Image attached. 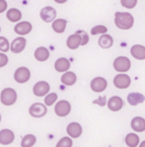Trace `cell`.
<instances>
[{"mask_svg":"<svg viewBox=\"0 0 145 147\" xmlns=\"http://www.w3.org/2000/svg\"><path fill=\"white\" fill-rule=\"evenodd\" d=\"M133 17L127 12H117L115 15V26L121 30H128L133 26Z\"/></svg>","mask_w":145,"mask_h":147,"instance_id":"1","label":"cell"},{"mask_svg":"<svg viewBox=\"0 0 145 147\" xmlns=\"http://www.w3.org/2000/svg\"><path fill=\"white\" fill-rule=\"evenodd\" d=\"M18 95L15 89L10 87L4 88L1 91L0 94V102H1L2 105L6 106V107H10L13 106L17 102Z\"/></svg>","mask_w":145,"mask_h":147,"instance_id":"2","label":"cell"},{"mask_svg":"<svg viewBox=\"0 0 145 147\" xmlns=\"http://www.w3.org/2000/svg\"><path fill=\"white\" fill-rule=\"evenodd\" d=\"M71 112V105L68 101L66 100H60L56 102L55 107H54V113L56 116L63 117L68 116Z\"/></svg>","mask_w":145,"mask_h":147,"instance_id":"3","label":"cell"},{"mask_svg":"<svg viewBox=\"0 0 145 147\" xmlns=\"http://www.w3.org/2000/svg\"><path fill=\"white\" fill-rule=\"evenodd\" d=\"M31 78V71L29 68L25 66L19 67L16 69L14 73V80L19 84H25L27 83Z\"/></svg>","mask_w":145,"mask_h":147,"instance_id":"4","label":"cell"},{"mask_svg":"<svg viewBox=\"0 0 145 147\" xmlns=\"http://www.w3.org/2000/svg\"><path fill=\"white\" fill-rule=\"evenodd\" d=\"M47 106L42 103H34L29 108V114H30V116L33 117H37V119L45 117L47 115Z\"/></svg>","mask_w":145,"mask_h":147,"instance_id":"5","label":"cell"},{"mask_svg":"<svg viewBox=\"0 0 145 147\" xmlns=\"http://www.w3.org/2000/svg\"><path fill=\"white\" fill-rule=\"evenodd\" d=\"M131 66L130 60L126 56H119L114 61V68L119 72L128 71Z\"/></svg>","mask_w":145,"mask_h":147,"instance_id":"6","label":"cell"},{"mask_svg":"<svg viewBox=\"0 0 145 147\" xmlns=\"http://www.w3.org/2000/svg\"><path fill=\"white\" fill-rule=\"evenodd\" d=\"M51 86L47 81H38L33 87V93L36 97H44L49 94Z\"/></svg>","mask_w":145,"mask_h":147,"instance_id":"7","label":"cell"},{"mask_svg":"<svg viewBox=\"0 0 145 147\" xmlns=\"http://www.w3.org/2000/svg\"><path fill=\"white\" fill-rule=\"evenodd\" d=\"M131 83V79L126 74H117L114 78V85L119 89H126L129 87Z\"/></svg>","mask_w":145,"mask_h":147,"instance_id":"8","label":"cell"},{"mask_svg":"<svg viewBox=\"0 0 145 147\" xmlns=\"http://www.w3.org/2000/svg\"><path fill=\"white\" fill-rule=\"evenodd\" d=\"M40 19L46 23H49L55 20L56 17V11L55 9L53 8L51 6H47V7L42 8L40 12Z\"/></svg>","mask_w":145,"mask_h":147,"instance_id":"9","label":"cell"},{"mask_svg":"<svg viewBox=\"0 0 145 147\" xmlns=\"http://www.w3.org/2000/svg\"><path fill=\"white\" fill-rule=\"evenodd\" d=\"M15 140V133L9 128H4L0 130V144L9 145Z\"/></svg>","mask_w":145,"mask_h":147,"instance_id":"10","label":"cell"},{"mask_svg":"<svg viewBox=\"0 0 145 147\" xmlns=\"http://www.w3.org/2000/svg\"><path fill=\"white\" fill-rule=\"evenodd\" d=\"M91 89L96 93H100V92H103L106 90L108 86V82L105 78L103 77H96L91 81Z\"/></svg>","mask_w":145,"mask_h":147,"instance_id":"11","label":"cell"},{"mask_svg":"<svg viewBox=\"0 0 145 147\" xmlns=\"http://www.w3.org/2000/svg\"><path fill=\"white\" fill-rule=\"evenodd\" d=\"M66 132L70 138H78L82 134V126L78 123H70L66 127Z\"/></svg>","mask_w":145,"mask_h":147,"instance_id":"12","label":"cell"},{"mask_svg":"<svg viewBox=\"0 0 145 147\" xmlns=\"http://www.w3.org/2000/svg\"><path fill=\"white\" fill-rule=\"evenodd\" d=\"M27 40L24 37H19L15 39L10 44V49L13 53H20L25 49L26 47Z\"/></svg>","mask_w":145,"mask_h":147,"instance_id":"13","label":"cell"},{"mask_svg":"<svg viewBox=\"0 0 145 147\" xmlns=\"http://www.w3.org/2000/svg\"><path fill=\"white\" fill-rule=\"evenodd\" d=\"M32 30H33V26H32V24L28 21L19 22V23H17V25L14 27L15 33L20 36L28 35V34L31 33Z\"/></svg>","mask_w":145,"mask_h":147,"instance_id":"14","label":"cell"},{"mask_svg":"<svg viewBox=\"0 0 145 147\" xmlns=\"http://www.w3.org/2000/svg\"><path fill=\"white\" fill-rule=\"evenodd\" d=\"M124 106L123 100L119 96H113L110 100L108 101V108L113 112H117L121 110Z\"/></svg>","mask_w":145,"mask_h":147,"instance_id":"15","label":"cell"},{"mask_svg":"<svg viewBox=\"0 0 145 147\" xmlns=\"http://www.w3.org/2000/svg\"><path fill=\"white\" fill-rule=\"evenodd\" d=\"M131 128L136 132L145 131V119L141 117H135L130 123Z\"/></svg>","mask_w":145,"mask_h":147,"instance_id":"16","label":"cell"},{"mask_svg":"<svg viewBox=\"0 0 145 147\" xmlns=\"http://www.w3.org/2000/svg\"><path fill=\"white\" fill-rule=\"evenodd\" d=\"M130 53L136 59L143 60L145 59V47L141 46V45H134L131 47Z\"/></svg>","mask_w":145,"mask_h":147,"instance_id":"17","label":"cell"},{"mask_svg":"<svg viewBox=\"0 0 145 147\" xmlns=\"http://www.w3.org/2000/svg\"><path fill=\"white\" fill-rule=\"evenodd\" d=\"M70 68V62L67 58L60 57L54 62V69L57 72H66Z\"/></svg>","mask_w":145,"mask_h":147,"instance_id":"18","label":"cell"},{"mask_svg":"<svg viewBox=\"0 0 145 147\" xmlns=\"http://www.w3.org/2000/svg\"><path fill=\"white\" fill-rule=\"evenodd\" d=\"M60 81H61V83L64 84L65 86H72L76 83L77 76L74 72L66 71V72H64V74H63L62 76H61Z\"/></svg>","mask_w":145,"mask_h":147,"instance_id":"19","label":"cell"},{"mask_svg":"<svg viewBox=\"0 0 145 147\" xmlns=\"http://www.w3.org/2000/svg\"><path fill=\"white\" fill-rule=\"evenodd\" d=\"M34 56H35V58L38 60V61H40V62L46 61V60L49 59V51L47 47H40L35 51Z\"/></svg>","mask_w":145,"mask_h":147,"instance_id":"20","label":"cell"},{"mask_svg":"<svg viewBox=\"0 0 145 147\" xmlns=\"http://www.w3.org/2000/svg\"><path fill=\"white\" fill-rule=\"evenodd\" d=\"M66 46L70 49H76L79 46H81V37L78 34H73L69 36L66 40Z\"/></svg>","mask_w":145,"mask_h":147,"instance_id":"21","label":"cell"},{"mask_svg":"<svg viewBox=\"0 0 145 147\" xmlns=\"http://www.w3.org/2000/svg\"><path fill=\"white\" fill-rule=\"evenodd\" d=\"M145 101V97L143 94L140 93H130L127 96V102L131 106H136Z\"/></svg>","mask_w":145,"mask_h":147,"instance_id":"22","label":"cell"},{"mask_svg":"<svg viewBox=\"0 0 145 147\" xmlns=\"http://www.w3.org/2000/svg\"><path fill=\"white\" fill-rule=\"evenodd\" d=\"M6 17L10 22L15 23V22H19L22 19V13L17 8H11L6 13Z\"/></svg>","mask_w":145,"mask_h":147,"instance_id":"23","label":"cell"},{"mask_svg":"<svg viewBox=\"0 0 145 147\" xmlns=\"http://www.w3.org/2000/svg\"><path fill=\"white\" fill-rule=\"evenodd\" d=\"M66 24H67V21L64 19H56L54 20L53 22V31L57 34H62L63 32L65 31V28H66Z\"/></svg>","mask_w":145,"mask_h":147,"instance_id":"24","label":"cell"},{"mask_svg":"<svg viewBox=\"0 0 145 147\" xmlns=\"http://www.w3.org/2000/svg\"><path fill=\"white\" fill-rule=\"evenodd\" d=\"M98 44L103 49H110L113 46V44H114V40H113V38L110 35H103L100 37Z\"/></svg>","mask_w":145,"mask_h":147,"instance_id":"25","label":"cell"},{"mask_svg":"<svg viewBox=\"0 0 145 147\" xmlns=\"http://www.w3.org/2000/svg\"><path fill=\"white\" fill-rule=\"evenodd\" d=\"M139 136L136 133H128L125 136V144L128 147H137L139 145Z\"/></svg>","mask_w":145,"mask_h":147,"instance_id":"26","label":"cell"},{"mask_svg":"<svg viewBox=\"0 0 145 147\" xmlns=\"http://www.w3.org/2000/svg\"><path fill=\"white\" fill-rule=\"evenodd\" d=\"M37 142V137L34 134H27L22 138L21 147H33Z\"/></svg>","mask_w":145,"mask_h":147,"instance_id":"27","label":"cell"},{"mask_svg":"<svg viewBox=\"0 0 145 147\" xmlns=\"http://www.w3.org/2000/svg\"><path fill=\"white\" fill-rule=\"evenodd\" d=\"M57 98H58V96L56 93H49L45 96V100H44L45 105H46L47 107H51V106H53L56 103Z\"/></svg>","mask_w":145,"mask_h":147,"instance_id":"28","label":"cell"},{"mask_svg":"<svg viewBox=\"0 0 145 147\" xmlns=\"http://www.w3.org/2000/svg\"><path fill=\"white\" fill-rule=\"evenodd\" d=\"M72 145H73L72 139L69 136H64L56 143L55 147H72Z\"/></svg>","mask_w":145,"mask_h":147,"instance_id":"29","label":"cell"},{"mask_svg":"<svg viewBox=\"0 0 145 147\" xmlns=\"http://www.w3.org/2000/svg\"><path fill=\"white\" fill-rule=\"evenodd\" d=\"M10 49V44L9 40L5 37H0V51L1 53H7Z\"/></svg>","mask_w":145,"mask_h":147,"instance_id":"30","label":"cell"},{"mask_svg":"<svg viewBox=\"0 0 145 147\" xmlns=\"http://www.w3.org/2000/svg\"><path fill=\"white\" fill-rule=\"evenodd\" d=\"M76 34H78L81 37V46H85V45L88 44V42H89V37H88V34L86 33L85 31L79 30L76 32Z\"/></svg>","mask_w":145,"mask_h":147,"instance_id":"31","label":"cell"},{"mask_svg":"<svg viewBox=\"0 0 145 147\" xmlns=\"http://www.w3.org/2000/svg\"><path fill=\"white\" fill-rule=\"evenodd\" d=\"M107 31H108V29H107V27H105V26H96V27H94V28L91 30V34L92 35H98V34H105V33H107Z\"/></svg>","mask_w":145,"mask_h":147,"instance_id":"32","label":"cell"},{"mask_svg":"<svg viewBox=\"0 0 145 147\" xmlns=\"http://www.w3.org/2000/svg\"><path fill=\"white\" fill-rule=\"evenodd\" d=\"M121 3L123 7L131 9L135 7V5L137 4V0H121Z\"/></svg>","mask_w":145,"mask_h":147,"instance_id":"33","label":"cell"},{"mask_svg":"<svg viewBox=\"0 0 145 147\" xmlns=\"http://www.w3.org/2000/svg\"><path fill=\"white\" fill-rule=\"evenodd\" d=\"M9 62V58L5 53H0V68L5 67Z\"/></svg>","mask_w":145,"mask_h":147,"instance_id":"34","label":"cell"},{"mask_svg":"<svg viewBox=\"0 0 145 147\" xmlns=\"http://www.w3.org/2000/svg\"><path fill=\"white\" fill-rule=\"evenodd\" d=\"M106 96H103V97H100L98 100H95L93 102V104H97V105L101 106V107H104V106L107 104V100H106Z\"/></svg>","mask_w":145,"mask_h":147,"instance_id":"35","label":"cell"},{"mask_svg":"<svg viewBox=\"0 0 145 147\" xmlns=\"http://www.w3.org/2000/svg\"><path fill=\"white\" fill-rule=\"evenodd\" d=\"M7 1L6 0H0V13H3L7 9Z\"/></svg>","mask_w":145,"mask_h":147,"instance_id":"36","label":"cell"},{"mask_svg":"<svg viewBox=\"0 0 145 147\" xmlns=\"http://www.w3.org/2000/svg\"><path fill=\"white\" fill-rule=\"evenodd\" d=\"M54 1H55L56 3H58V4H63V3H65L67 0H54Z\"/></svg>","mask_w":145,"mask_h":147,"instance_id":"37","label":"cell"},{"mask_svg":"<svg viewBox=\"0 0 145 147\" xmlns=\"http://www.w3.org/2000/svg\"><path fill=\"white\" fill-rule=\"evenodd\" d=\"M139 147H145V140H144V141H142L141 143L139 144Z\"/></svg>","mask_w":145,"mask_h":147,"instance_id":"38","label":"cell"},{"mask_svg":"<svg viewBox=\"0 0 145 147\" xmlns=\"http://www.w3.org/2000/svg\"><path fill=\"white\" fill-rule=\"evenodd\" d=\"M0 123H1V114H0Z\"/></svg>","mask_w":145,"mask_h":147,"instance_id":"39","label":"cell"},{"mask_svg":"<svg viewBox=\"0 0 145 147\" xmlns=\"http://www.w3.org/2000/svg\"><path fill=\"white\" fill-rule=\"evenodd\" d=\"M0 32H1V28H0Z\"/></svg>","mask_w":145,"mask_h":147,"instance_id":"40","label":"cell"}]
</instances>
